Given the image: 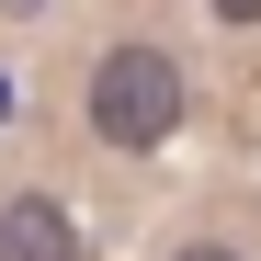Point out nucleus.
I'll list each match as a JSON object with an SVG mask.
<instances>
[{"instance_id":"39448f33","label":"nucleus","mask_w":261,"mask_h":261,"mask_svg":"<svg viewBox=\"0 0 261 261\" xmlns=\"http://www.w3.org/2000/svg\"><path fill=\"white\" fill-rule=\"evenodd\" d=\"M0 12H34V0H0Z\"/></svg>"},{"instance_id":"7ed1b4c3","label":"nucleus","mask_w":261,"mask_h":261,"mask_svg":"<svg viewBox=\"0 0 261 261\" xmlns=\"http://www.w3.org/2000/svg\"><path fill=\"white\" fill-rule=\"evenodd\" d=\"M170 261H239V250L227 239H193V250H170Z\"/></svg>"},{"instance_id":"f03ea898","label":"nucleus","mask_w":261,"mask_h":261,"mask_svg":"<svg viewBox=\"0 0 261 261\" xmlns=\"http://www.w3.org/2000/svg\"><path fill=\"white\" fill-rule=\"evenodd\" d=\"M0 261H80V239H68V216L46 193H12L0 204Z\"/></svg>"},{"instance_id":"f257e3e1","label":"nucleus","mask_w":261,"mask_h":261,"mask_svg":"<svg viewBox=\"0 0 261 261\" xmlns=\"http://www.w3.org/2000/svg\"><path fill=\"white\" fill-rule=\"evenodd\" d=\"M170 125H182V68L159 46H114L91 68V137L102 148H159Z\"/></svg>"},{"instance_id":"20e7f679","label":"nucleus","mask_w":261,"mask_h":261,"mask_svg":"<svg viewBox=\"0 0 261 261\" xmlns=\"http://www.w3.org/2000/svg\"><path fill=\"white\" fill-rule=\"evenodd\" d=\"M216 12H227V23H261V0H216Z\"/></svg>"}]
</instances>
